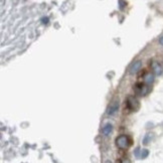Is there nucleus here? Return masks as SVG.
Here are the masks:
<instances>
[{
	"label": "nucleus",
	"instance_id": "obj_1",
	"mask_svg": "<svg viewBox=\"0 0 163 163\" xmlns=\"http://www.w3.org/2000/svg\"><path fill=\"white\" fill-rule=\"evenodd\" d=\"M116 146L121 150H125L127 148H129L131 145V141L129 137L126 135H120L116 138Z\"/></svg>",
	"mask_w": 163,
	"mask_h": 163
},
{
	"label": "nucleus",
	"instance_id": "obj_2",
	"mask_svg": "<svg viewBox=\"0 0 163 163\" xmlns=\"http://www.w3.org/2000/svg\"><path fill=\"white\" fill-rule=\"evenodd\" d=\"M126 107L131 112H136L140 108V103L136 98L134 97H128L127 101H126Z\"/></svg>",
	"mask_w": 163,
	"mask_h": 163
},
{
	"label": "nucleus",
	"instance_id": "obj_3",
	"mask_svg": "<svg viewBox=\"0 0 163 163\" xmlns=\"http://www.w3.org/2000/svg\"><path fill=\"white\" fill-rule=\"evenodd\" d=\"M149 85H147L146 83H137L134 87V91L137 95L139 96H146L149 93Z\"/></svg>",
	"mask_w": 163,
	"mask_h": 163
},
{
	"label": "nucleus",
	"instance_id": "obj_4",
	"mask_svg": "<svg viewBox=\"0 0 163 163\" xmlns=\"http://www.w3.org/2000/svg\"><path fill=\"white\" fill-rule=\"evenodd\" d=\"M118 110H119V100H115V101L108 107L107 114L109 116H113L118 112Z\"/></svg>",
	"mask_w": 163,
	"mask_h": 163
},
{
	"label": "nucleus",
	"instance_id": "obj_5",
	"mask_svg": "<svg viewBox=\"0 0 163 163\" xmlns=\"http://www.w3.org/2000/svg\"><path fill=\"white\" fill-rule=\"evenodd\" d=\"M141 68H142V62L141 61H136L129 67V73L132 74V75L137 74L140 70H141Z\"/></svg>",
	"mask_w": 163,
	"mask_h": 163
},
{
	"label": "nucleus",
	"instance_id": "obj_6",
	"mask_svg": "<svg viewBox=\"0 0 163 163\" xmlns=\"http://www.w3.org/2000/svg\"><path fill=\"white\" fill-rule=\"evenodd\" d=\"M151 68H152L153 73L155 74L156 76H160L163 73L162 67L160 65L159 62H152V64H151Z\"/></svg>",
	"mask_w": 163,
	"mask_h": 163
},
{
	"label": "nucleus",
	"instance_id": "obj_7",
	"mask_svg": "<svg viewBox=\"0 0 163 163\" xmlns=\"http://www.w3.org/2000/svg\"><path fill=\"white\" fill-rule=\"evenodd\" d=\"M112 132H113V125L111 124V123H107V124H105L104 127H103V129H102L103 135L107 137V136L110 135Z\"/></svg>",
	"mask_w": 163,
	"mask_h": 163
},
{
	"label": "nucleus",
	"instance_id": "obj_8",
	"mask_svg": "<svg viewBox=\"0 0 163 163\" xmlns=\"http://www.w3.org/2000/svg\"><path fill=\"white\" fill-rule=\"evenodd\" d=\"M144 82L146 83L147 85H152L154 82V76L152 74H147V75L144 77Z\"/></svg>",
	"mask_w": 163,
	"mask_h": 163
},
{
	"label": "nucleus",
	"instance_id": "obj_9",
	"mask_svg": "<svg viewBox=\"0 0 163 163\" xmlns=\"http://www.w3.org/2000/svg\"><path fill=\"white\" fill-rule=\"evenodd\" d=\"M152 139H153V133H147L146 135L144 136V138H143V144L144 145L149 144V142Z\"/></svg>",
	"mask_w": 163,
	"mask_h": 163
},
{
	"label": "nucleus",
	"instance_id": "obj_10",
	"mask_svg": "<svg viewBox=\"0 0 163 163\" xmlns=\"http://www.w3.org/2000/svg\"><path fill=\"white\" fill-rule=\"evenodd\" d=\"M148 155H149V151H148L147 149H143V150H141V154H140V158L145 159V158H147Z\"/></svg>",
	"mask_w": 163,
	"mask_h": 163
},
{
	"label": "nucleus",
	"instance_id": "obj_11",
	"mask_svg": "<svg viewBox=\"0 0 163 163\" xmlns=\"http://www.w3.org/2000/svg\"><path fill=\"white\" fill-rule=\"evenodd\" d=\"M140 152H141L140 148H139V147H137V148H136V150H135V152H134V154H135V156H136V157H140V154H141Z\"/></svg>",
	"mask_w": 163,
	"mask_h": 163
},
{
	"label": "nucleus",
	"instance_id": "obj_12",
	"mask_svg": "<svg viewBox=\"0 0 163 163\" xmlns=\"http://www.w3.org/2000/svg\"><path fill=\"white\" fill-rule=\"evenodd\" d=\"M159 44L161 45H163V36H161V38H159Z\"/></svg>",
	"mask_w": 163,
	"mask_h": 163
}]
</instances>
